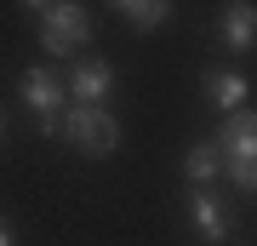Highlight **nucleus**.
<instances>
[{
	"label": "nucleus",
	"mask_w": 257,
	"mask_h": 246,
	"mask_svg": "<svg viewBox=\"0 0 257 246\" xmlns=\"http://www.w3.org/2000/svg\"><path fill=\"white\" fill-rule=\"evenodd\" d=\"M63 92H69L74 103H92V109H103V103H109V92H114V69H109V63H80V69L63 80Z\"/></svg>",
	"instance_id": "20e7f679"
},
{
	"label": "nucleus",
	"mask_w": 257,
	"mask_h": 246,
	"mask_svg": "<svg viewBox=\"0 0 257 246\" xmlns=\"http://www.w3.org/2000/svg\"><path fill=\"white\" fill-rule=\"evenodd\" d=\"M120 12H126V18L138 23V29H160L166 18H172V6H166V0H126Z\"/></svg>",
	"instance_id": "9d476101"
},
{
	"label": "nucleus",
	"mask_w": 257,
	"mask_h": 246,
	"mask_svg": "<svg viewBox=\"0 0 257 246\" xmlns=\"http://www.w3.org/2000/svg\"><path fill=\"white\" fill-rule=\"evenodd\" d=\"M211 149H217L223 172L234 178V189L251 195L257 189V120H251V109H234L229 120H223V132H217Z\"/></svg>",
	"instance_id": "f257e3e1"
},
{
	"label": "nucleus",
	"mask_w": 257,
	"mask_h": 246,
	"mask_svg": "<svg viewBox=\"0 0 257 246\" xmlns=\"http://www.w3.org/2000/svg\"><path fill=\"white\" fill-rule=\"evenodd\" d=\"M23 98H29V109H35L40 120H57V115H63V80H57L52 69H29L23 74Z\"/></svg>",
	"instance_id": "39448f33"
},
{
	"label": "nucleus",
	"mask_w": 257,
	"mask_h": 246,
	"mask_svg": "<svg viewBox=\"0 0 257 246\" xmlns=\"http://www.w3.org/2000/svg\"><path fill=\"white\" fill-rule=\"evenodd\" d=\"M257 40V12L251 6H229V18H223V46L229 52H251Z\"/></svg>",
	"instance_id": "6e6552de"
},
{
	"label": "nucleus",
	"mask_w": 257,
	"mask_h": 246,
	"mask_svg": "<svg viewBox=\"0 0 257 246\" xmlns=\"http://www.w3.org/2000/svg\"><path fill=\"white\" fill-rule=\"evenodd\" d=\"M57 132H63L74 149H86V155H114V149H120L114 115L109 109H92V103H69V109L57 115Z\"/></svg>",
	"instance_id": "f03ea898"
},
{
	"label": "nucleus",
	"mask_w": 257,
	"mask_h": 246,
	"mask_svg": "<svg viewBox=\"0 0 257 246\" xmlns=\"http://www.w3.org/2000/svg\"><path fill=\"white\" fill-rule=\"evenodd\" d=\"M183 172L194 178V189H206V183L223 172V160H217V149H211V143H194L189 155H183Z\"/></svg>",
	"instance_id": "1a4fd4ad"
},
{
	"label": "nucleus",
	"mask_w": 257,
	"mask_h": 246,
	"mask_svg": "<svg viewBox=\"0 0 257 246\" xmlns=\"http://www.w3.org/2000/svg\"><path fill=\"white\" fill-rule=\"evenodd\" d=\"M0 246H12V229H6V223H0Z\"/></svg>",
	"instance_id": "9b49d317"
},
{
	"label": "nucleus",
	"mask_w": 257,
	"mask_h": 246,
	"mask_svg": "<svg viewBox=\"0 0 257 246\" xmlns=\"http://www.w3.org/2000/svg\"><path fill=\"white\" fill-rule=\"evenodd\" d=\"M0 137H6V120H0Z\"/></svg>",
	"instance_id": "f8f14e48"
},
{
	"label": "nucleus",
	"mask_w": 257,
	"mask_h": 246,
	"mask_svg": "<svg viewBox=\"0 0 257 246\" xmlns=\"http://www.w3.org/2000/svg\"><path fill=\"white\" fill-rule=\"evenodd\" d=\"M206 92H211V103H217V109H246V98H251V80L246 74H234V69H223V74H211L206 80Z\"/></svg>",
	"instance_id": "0eeeda50"
},
{
	"label": "nucleus",
	"mask_w": 257,
	"mask_h": 246,
	"mask_svg": "<svg viewBox=\"0 0 257 246\" xmlns=\"http://www.w3.org/2000/svg\"><path fill=\"white\" fill-rule=\"evenodd\" d=\"M40 12V46H46V57H69L80 52L86 40H92V12L63 0V6H35Z\"/></svg>",
	"instance_id": "7ed1b4c3"
},
{
	"label": "nucleus",
	"mask_w": 257,
	"mask_h": 246,
	"mask_svg": "<svg viewBox=\"0 0 257 246\" xmlns=\"http://www.w3.org/2000/svg\"><path fill=\"white\" fill-rule=\"evenodd\" d=\"M189 218H194V229H200L206 240H223V235H229V212H223V201H217V195H206V189H194Z\"/></svg>",
	"instance_id": "423d86ee"
}]
</instances>
